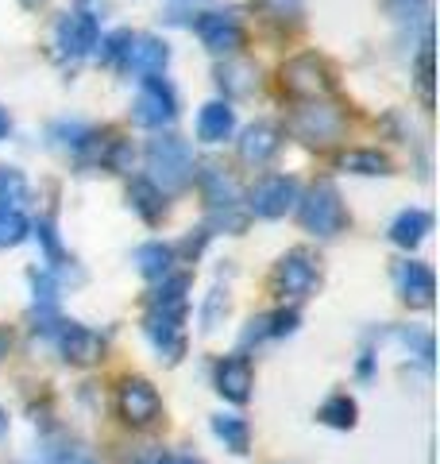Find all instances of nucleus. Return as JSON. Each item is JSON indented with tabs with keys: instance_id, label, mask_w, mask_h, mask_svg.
<instances>
[{
	"instance_id": "nucleus-16",
	"label": "nucleus",
	"mask_w": 440,
	"mask_h": 464,
	"mask_svg": "<svg viewBox=\"0 0 440 464\" xmlns=\"http://www.w3.org/2000/svg\"><path fill=\"white\" fill-rule=\"evenodd\" d=\"M252 383H255V375H252V364H247L244 353L225 356L216 364V391L228 402H247L252 399Z\"/></svg>"
},
{
	"instance_id": "nucleus-15",
	"label": "nucleus",
	"mask_w": 440,
	"mask_h": 464,
	"mask_svg": "<svg viewBox=\"0 0 440 464\" xmlns=\"http://www.w3.org/2000/svg\"><path fill=\"white\" fill-rule=\"evenodd\" d=\"M394 283H398V295L409 302V306H417V310L433 306V290H436L433 271L425 264H417V259H402V264H394Z\"/></svg>"
},
{
	"instance_id": "nucleus-29",
	"label": "nucleus",
	"mask_w": 440,
	"mask_h": 464,
	"mask_svg": "<svg viewBox=\"0 0 440 464\" xmlns=\"http://www.w3.org/2000/svg\"><path fill=\"white\" fill-rule=\"evenodd\" d=\"M128 43H131V32H112L109 39H100V58L105 63H124V51H128Z\"/></svg>"
},
{
	"instance_id": "nucleus-14",
	"label": "nucleus",
	"mask_w": 440,
	"mask_h": 464,
	"mask_svg": "<svg viewBox=\"0 0 440 464\" xmlns=\"http://www.w3.org/2000/svg\"><path fill=\"white\" fill-rule=\"evenodd\" d=\"M197 35L213 54H232L244 43V27L232 12H205L197 20Z\"/></svg>"
},
{
	"instance_id": "nucleus-27",
	"label": "nucleus",
	"mask_w": 440,
	"mask_h": 464,
	"mask_svg": "<svg viewBox=\"0 0 440 464\" xmlns=\"http://www.w3.org/2000/svg\"><path fill=\"white\" fill-rule=\"evenodd\" d=\"M216 82L225 85V90H232V93H247V90L255 85V66H247V63H228V66H220Z\"/></svg>"
},
{
	"instance_id": "nucleus-31",
	"label": "nucleus",
	"mask_w": 440,
	"mask_h": 464,
	"mask_svg": "<svg viewBox=\"0 0 440 464\" xmlns=\"http://www.w3.org/2000/svg\"><path fill=\"white\" fill-rule=\"evenodd\" d=\"M298 329V310H278L267 317V337H286Z\"/></svg>"
},
{
	"instance_id": "nucleus-38",
	"label": "nucleus",
	"mask_w": 440,
	"mask_h": 464,
	"mask_svg": "<svg viewBox=\"0 0 440 464\" xmlns=\"http://www.w3.org/2000/svg\"><path fill=\"white\" fill-rule=\"evenodd\" d=\"M24 5H39V0H24Z\"/></svg>"
},
{
	"instance_id": "nucleus-11",
	"label": "nucleus",
	"mask_w": 440,
	"mask_h": 464,
	"mask_svg": "<svg viewBox=\"0 0 440 464\" xmlns=\"http://www.w3.org/2000/svg\"><path fill=\"white\" fill-rule=\"evenodd\" d=\"M47 337L58 344V353H62V360H70V364H93L100 356V337L78 322H62V317H58L47 329Z\"/></svg>"
},
{
	"instance_id": "nucleus-30",
	"label": "nucleus",
	"mask_w": 440,
	"mask_h": 464,
	"mask_svg": "<svg viewBox=\"0 0 440 464\" xmlns=\"http://www.w3.org/2000/svg\"><path fill=\"white\" fill-rule=\"evenodd\" d=\"M54 136H66V140H58V143H62V148H73V151H78V148H85V140H90L93 132H90L85 124H54Z\"/></svg>"
},
{
	"instance_id": "nucleus-33",
	"label": "nucleus",
	"mask_w": 440,
	"mask_h": 464,
	"mask_svg": "<svg viewBox=\"0 0 440 464\" xmlns=\"http://www.w3.org/2000/svg\"><path fill=\"white\" fill-rule=\"evenodd\" d=\"M417 82L425 90V101H429V85H433V51H429V43H425V51L417 58Z\"/></svg>"
},
{
	"instance_id": "nucleus-23",
	"label": "nucleus",
	"mask_w": 440,
	"mask_h": 464,
	"mask_svg": "<svg viewBox=\"0 0 440 464\" xmlns=\"http://www.w3.org/2000/svg\"><path fill=\"white\" fill-rule=\"evenodd\" d=\"M128 198H131V206L139 209V217L143 221H158V217L167 213V201H163V190H155L147 179H139V182H131V190H128Z\"/></svg>"
},
{
	"instance_id": "nucleus-24",
	"label": "nucleus",
	"mask_w": 440,
	"mask_h": 464,
	"mask_svg": "<svg viewBox=\"0 0 440 464\" xmlns=\"http://www.w3.org/2000/svg\"><path fill=\"white\" fill-rule=\"evenodd\" d=\"M27 206V179L16 167H0V209H20Z\"/></svg>"
},
{
	"instance_id": "nucleus-7",
	"label": "nucleus",
	"mask_w": 440,
	"mask_h": 464,
	"mask_svg": "<svg viewBox=\"0 0 440 464\" xmlns=\"http://www.w3.org/2000/svg\"><path fill=\"white\" fill-rule=\"evenodd\" d=\"M282 90L293 97H320L332 90V70L325 58L317 54H298L282 66Z\"/></svg>"
},
{
	"instance_id": "nucleus-25",
	"label": "nucleus",
	"mask_w": 440,
	"mask_h": 464,
	"mask_svg": "<svg viewBox=\"0 0 440 464\" xmlns=\"http://www.w3.org/2000/svg\"><path fill=\"white\" fill-rule=\"evenodd\" d=\"M340 167L351 174H390V159L383 151H348L340 155Z\"/></svg>"
},
{
	"instance_id": "nucleus-1",
	"label": "nucleus",
	"mask_w": 440,
	"mask_h": 464,
	"mask_svg": "<svg viewBox=\"0 0 440 464\" xmlns=\"http://www.w3.org/2000/svg\"><path fill=\"white\" fill-rule=\"evenodd\" d=\"M186 310H189V275H167L158 279V290L151 295V310L143 317V333L151 337L155 353L167 364H178L186 356Z\"/></svg>"
},
{
	"instance_id": "nucleus-4",
	"label": "nucleus",
	"mask_w": 440,
	"mask_h": 464,
	"mask_svg": "<svg viewBox=\"0 0 440 464\" xmlns=\"http://www.w3.org/2000/svg\"><path fill=\"white\" fill-rule=\"evenodd\" d=\"M201 190L205 201H209V213H213V225L228 228V232H240L244 228V213H240V186L232 174H225L216 163H209L201 170Z\"/></svg>"
},
{
	"instance_id": "nucleus-36",
	"label": "nucleus",
	"mask_w": 440,
	"mask_h": 464,
	"mask_svg": "<svg viewBox=\"0 0 440 464\" xmlns=\"http://www.w3.org/2000/svg\"><path fill=\"white\" fill-rule=\"evenodd\" d=\"M8 128H12V121H8V112H5V109H0V140H5V136H8Z\"/></svg>"
},
{
	"instance_id": "nucleus-19",
	"label": "nucleus",
	"mask_w": 440,
	"mask_h": 464,
	"mask_svg": "<svg viewBox=\"0 0 440 464\" xmlns=\"http://www.w3.org/2000/svg\"><path fill=\"white\" fill-rule=\"evenodd\" d=\"M429 228H433V217H429V213H425V209H406V213L394 217L390 240L398 244V248H417Z\"/></svg>"
},
{
	"instance_id": "nucleus-28",
	"label": "nucleus",
	"mask_w": 440,
	"mask_h": 464,
	"mask_svg": "<svg viewBox=\"0 0 440 464\" xmlns=\"http://www.w3.org/2000/svg\"><path fill=\"white\" fill-rule=\"evenodd\" d=\"M43 464H97V460L78 445H62V449H47V453H43Z\"/></svg>"
},
{
	"instance_id": "nucleus-26",
	"label": "nucleus",
	"mask_w": 440,
	"mask_h": 464,
	"mask_svg": "<svg viewBox=\"0 0 440 464\" xmlns=\"http://www.w3.org/2000/svg\"><path fill=\"white\" fill-rule=\"evenodd\" d=\"M27 217L20 209H0V248H16V244L27 237Z\"/></svg>"
},
{
	"instance_id": "nucleus-13",
	"label": "nucleus",
	"mask_w": 440,
	"mask_h": 464,
	"mask_svg": "<svg viewBox=\"0 0 440 464\" xmlns=\"http://www.w3.org/2000/svg\"><path fill=\"white\" fill-rule=\"evenodd\" d=\"M167 63H170V51H167L163 39H155V35H131L128 51H124V66H128L136 78L151 82V78L163 74Z\"/></svg>"
},
{
	"instance_id": "nucleus-8",
	"label": "nucleus",
	"mask_w": 440,
	"mask_h": 464,
	"mask_svg": "<svg viewBox=\"0 0 440 464\" xmlns=\"http://www.w3.org/2000/svg\"><path fill=\"white\" fill-rule=\"evenodd\" d=\"M293 132L305 143H313V148H329V143L344 136V116L340 109L325 105V101H310V105L298 109V116H293Z\"/></svg>"
},
{
	"instance_id": "nucleus-35",
	"label": "nucleus",
	"mask_w": 440,
	"mask_h": 464,
	"mask_svg": "<svg viewBox=\"0 0 440 464\" xmlns=\"http://www.w3.org/2000/svg\"><path fill=\"white\" fill-rule=\"evenodd\" d=\"M8 344H12V333H8V329H0V360L8 356Z\"/></svg>"
},
{
	"instance_id": "nucleus-22",
	"label": "nucleus",
	"mask_w": 440,
	"mask_h": 464,
	"mask_svg": "<svg viewBox=\"0 0 440 464\" xmlns=\"http://www.w3.org/2000/svg\"><path fill=\"white\" fill-rule=\"evenodd\" d=\"M136 264L139 271L147 275V279H167L170 275V264H174V248L170 244H143V248L136 252Z\"/></svg>"
},
{
	"instance_id": "nucleus-21",
	"label": "nucleus",
	"mask_w": 440,
	"mask_h": 464,
	"mask_svg": "<svg viewBox=\"0 0 440 464\" xmlns=\"http://www.w3.org/2000/svg\"><path fill=\"white\" fill-rule=\"evenodd\" d=\"M317 418L325 426H332V430H351L356 426V399H348L344 391H336V395H329L325 402H320Z\"/></svg>"
},
{
	"instance_id": "nucleus-6",
	"label": "nucleus",
	"mask_w": 440,
	"mask_h": 464,
	"mask_svg": "<svg viewBox=\"0 0 440 464\" xmlns=\"http://www.w3.org/2000/svg\"><path fill=\"white\" fill-rule=\"evenodd\" d=\"M317 286V256L305 252V248H293L278 259L274 267V290L290 302H301L310 298V290Z\"/></svg>"
},
{
	"instance_id": "nucleus-5",
	"label": "nucleus",
	"mask_w": 440,
	"mask_h": 464,
	"mask_svg": "<svg viewBox=\"0 0 440 464\" xmlns=\"http://www.w3.org/2000/svg\"><path fill=\"white\" fill-rule=\"evenodd\" d=\"M100 43V24L93 12H70L54 24V47H58V58H70V63H78L85 58L93 47Z\"/></svg>"
},
{
	"instance_id": "nucleus-2",
	"label": "nucleus",
	"mask_w": 440,
	"mask_h": 464,
	"mask_svg": "<svg viewBox=\"0 0 440 464\" xmlns=\"http://www.w3.org/2000/svg\"><path fill=\"white\" fill-rule=\"evenodd\" d=\"M147 170L155 190H182L194 179V148L178 136H158L147 143Z\"/></svg>"
},
{
	"instance_id": "nucleus-34",
	"label": "nucleus",
	"mask_w": 440,
	"mask_h": 464,
	"mask_svg": "<svg viewBox=\"0 0 440 464\" xmlns=\"http://www.w3.org/2000/svg\"><path fill=\"white\" fill-rule=\"evenodd\" d=\"M151 464H205V460H197V457H158Z\"/></svg>"
},
{
	"instance_id": "nucleus-12",
	"label": "nucleus",
	"mask_w": 440,
	"mask_h": 464,
	"mask_svg": "<svg viewBox=\"0 0 440 464\" xmlns=\"http://www.w3.org/2000/svg\"><path fill=\"white\" fill-rule=\"evenodd\" d=\"M131 116H136V124H143V128H163V124H170L174 116H178V105H174L170 85H163L158 78L143 82L139 93H136V105H131Z\"/></svg>"
},
{
	"instance_id": "nucleus-9",
	"label": "nucleus",
	"mask_w": 440,
	"mask_h": 464,
	"mask_svg": "<svg viewBox=\"0 0 440 464\" xmlns=\"http://www.w3.org/2000/svg\"><path fill=\"white\" fill-rule=\"evenodd\" d=\"M116 411L128 426H151L163 414V399L147 380H124L116 387Z\"/></svg>"
},
{
	"instance_id": "nucleus-20",
	"label": "nucleus",
	"mask_w": 440,
	"mask_h": 464,
	"mask_svg": "<svg viewBox=\"0 0 440 464\" xmlns=\"http://www.w3.org/2000/svg\"><path fill=\"white\" fill-rule=\"evenodd\" d=\"M213 433L225 441V449H232V453H247V445H252V430H247V422L240 414H216Z\"/></svg>"
},
{
	"instance_id": "nucleus-18",
	"label": "nucleus",
	"mask_w": 440,
	"mask_h": 464,
	"mask_svg": "<svg viewBox=\"0 0 440 464\" xmlns=\"http://www.w3.org/2000/svg\"><path fill=\"white\" fill-rule=\"evenodd\" d=\"M232 128H236V112H232L228 101H209V105L201 109V116H197V136H201L205 143L228 140Z\"/></svg>"
},
{
	"instance_id": "nucleus-37",
	"label": "nucleus",
	"mask_w": 440,
	"mask_h": 464,
	"mask_svg": "<svg viewBox=\"0 0 440 464\" xmlns=\"http://www.w3.org/2000/svg\"><path fill=\"white\" fill-rule=\"evenodd\" d=\"M8 430V418H5V411H0V433H5Z\"/></svg>"
},
{
	"instance_id": "nucleus-32",
	"label": "nucleus",
	"mask_w": 440,
	"mask_h": 464,
	"mask_svg": "<svg viewBox=\"0 0 440 464\" xmlns=\"http://www.w3.org/2000/svg\"><path fill=\"white\" fill-rule=\"evenodd\" d=\"M220 314H228V295H220V290H213V298H209V306H205V314H201V329L205 333H213L216 329V322H220Z\"/></svg>"
},
{
	"instance_id": "nucleus-3",
	"label": "nucleus",
	"mask_w": 440,
	"mask_h": 464,
	"mask_svg": "<svg viewBox=\"0 0 440 464\" xmlns=\"http://www.w3.org/2000/svg\"><path fill=\"white\" fill-rule=\"evenodd\" d=\"M298 221L313 237H336L344 228V201L336 194L332 182H313L305 198H298Z\"/></svg>"
},
{
	"instance_id": "nucleus-10",
	"label": "nucleus",
	"mask_w": 440,
	"mask_h": 464,
	"mask_svg": "<svg viewBox=\"0 0 440 464\" xmlns=\"http://www.w3.org/2000/svg\"><path fill=\"white\" fill-rule=\"evenodd\" d=\"M293 206H298V182L286 179V174H274V179H263L252 198H247V209L263 221H278V217H286Z\"/></svg>"
},
{
	"instance_id": "nucleus-17",
	"label": "nucleus",
	"mask_w": 440,
	"mask_h": 464,
	"mask_svg": "<svg viewBox=\"0 0 440 464\" xmlns=\"http://www.w3.org/2000/svg\"><path fill=\"white\" fill-rule=\"evenodd\" d=\"M278 148H282V132H278L274 124H267V121L252 124L240 136V159L244 163H252V167H267L271 159L278 155Z\"/></svg>"
}]
</instances>
